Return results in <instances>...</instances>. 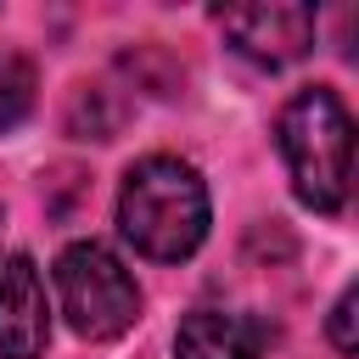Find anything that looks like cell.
Listing matches in <instances>:
<instances>
[{"label":"cell","instance_id":"obj_7","mask_svg":"<svg viewBox=\"0 0 359 359\" xmlns=\"http://www.w3.org/2000/svg\"><path fill=\"white\" fill-rule=\"evenodd\" d=\"M34 90H39L34 62L17 56V50H0V135L17 129V123L34 112Z\"/></svg>","mask_w":359,"mask_h":359},{"label":"cell","instance_id":"obj_8","mask_svg":"<svg viewBox=\"0 0 359 359\" xmlns=\"http://www.w3.org/2000/svg\"><path fill=\"white\" fill-rule=\"evenodd\" d=\"M353 303H359V292L342 286V297H337V309H331V342H337V353H353V348H359V337H353Z\"/></svg>","mask_w":359,"mask_h":359},{"label":"cell","instance_id":"obj_3","mask_svg":"<svg viewBox=\"0 0 359 359\" xmlns=\"http://www.w3.org/2000/svg\"><path fill=\"white\" fill-rule=\"evenodd\" d=\"M56 297L84 342H112L140 320V286L129 264L101 241H73L56 258Z\"/></svg>","mask_w":359,"mask_h":359},{"label":"cell","instance_id":"obj_2","mask_svg":"<svg viewBox=\"0 0 359 359\" xmlns=\"http://www.w3.org/2000/svg\"><path fill=\"white\" fill-rule=\"evenodd\" d=\"M275 146L286 157L292 191L303 208L314 213H337L348 202V180H353V118L342 107L337 90L314 84L297 90L280 118H275Z\"/></svg>","mask_w":359,"mask_h":359},{"label":"cell","instance_id":"obj_1","mask_svg":"<svg viewBox=\"0 0 359 359\" xmlns=\"http://www.w3.org/2000/svg\"><path fill=\"white\" fill-rule=\"evenodd\" d=\"M208 185L185 157L151 151L140 157L118 185V230L123 241L151 264H180L208 236Z\"/></svg>","mask_w":359,"mask_h":359},{"label":"cell","instance_id":"obj_6","mask_svg":"<svg viewBox=\"0 0 359 359\" xmlns=\"http://www.w3.org/2000/svg\"><path fill=\"white\" fill-rule=\"evenodd\" d=\"M269 348V325L247 309H196L180 320L174 359H258Z\"/></svg>","mask_w":359,"mask_h":359},{"label":"cell","instance_id":"obj_4","mask_svg":"<svg viewBox=\"0 0 359 359\" xmlns=\"http://www.w3.org/2000/svg\"><path fill=\"white\" fill-rule=\"evenodd\" d=\"M219 28H224V39L247 62L286 67V62H297L314 45V6H280V0H269V6H230V11H219Z\"/></svg>","mask_w":359,"mask_h":359},{"label":"cell","instance_id":"obj_5","mask_svg":"<svg viewBox=\"0 0 359 359\" xmlns=\"http://www.w3.org/2000/svg\"><path fill=\"white\" fill-rule=\"evenodd\" d=\"M50 337L45 280L28 252L0 258V359H39Z\"/></svg>","mask_w":359,"mask_h":359}]
</instances>
